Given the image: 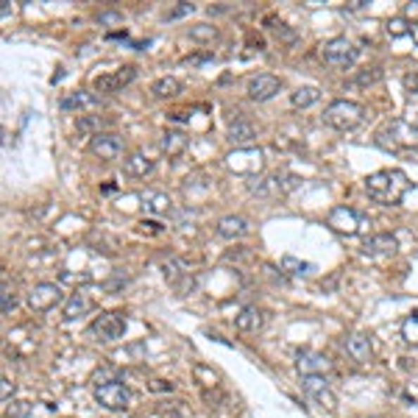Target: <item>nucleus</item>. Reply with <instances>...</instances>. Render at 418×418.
<instances>
[{
	"mask_svg": "<svg viewBox=\"0 0 418 418\" xmlns=\"http://www.w3.org/2000/svg\"><path fill=\"white\" fill-rule=\"evenodd\" d=\"M410 190V182L402 170H376L365 179V193L371 201L382 204V207H396L405 193Z\"/></svg>",
	"mask_w": 418,
	"mask_h": 418,
	"instance_id": "obj_1",
	"label": "nucleus"
},
{
	"mask_svg": "<svg viewBox=\"0 0 418 418\" xmlns=\"http://www.w3.org/2000/svg\"><path fill=\"white\" fill-rule=\"evenodd\" d=\"M376 142L391 151V153H407L418 148V126H413L410 120H402V118H393L379 134H376Z\"/></svg>",
	"mask_w": 418,
	"mask_h": 418,
	"instance_id": "obj_2",
	"label": "nucleus"
},
{
	"mask_svg": "<svg viewBox=\"0 0 418 418\" xmlns=\"http://www.w3.org/2000/svg\"><path fill=\"white\" fill-rule=\"evenodd\" d=\"M365 120V109L354 101H332L324 112V123L332 126L335 132H354L357 126H362Z\"/></svg>",
	"mask_w": 418,
	"mask_h": 418,
	"instance_id": "obj_3",
	"label": "nucleus"
},
{
	"mask_svg": "<svg viewBox=\"0 0 418 418\" xmlns=\"http://www.w3.org/2000/svg\"><path fill=\"white\" fill-rule=\"evenodd\" d=\"M95 402L112 413L129 410L132 407V391L120 382V379H106V382H95Z\"/></svg>",
	"mask_w": 418,
	"mask_h": 418,
	"instance_id": "obj_4",
	"label": "nucleus"
},
{
	"mask_svg": "<svg viewBox=\"0 0 418 418\" xmlns=\"http://www.w3.org/2000/svg\"><path fill=\"white\" fill-rule=\"evenodd\" d=\"M360 59V51L348 42L346 37H335L324 45V62L335 70H348L354 68V62Z\"/></svg>",
	"mask_w": 418,
	"mask_h": 418,
	"instance_id": "obj_5",
	"label": "nucleus"
},
{
	"mask_svg": "<svg viewBox=\"0 0 418 418\" xmlns=\"http://www.w3.org/2000/svg\"><path fill=\"white\" fill-rule=\"evenodd\" d=\"M338 234H346V237H354L362 232V226H368L365 215H360L357 209L351 207H335L329 212V220H327Z\"/></svg>",
	"mask_w": 418,
	"mask_h": 418,
	"instance_id": "obj_6",
	"label": "nucleus"
},
{
	"mask_svg": "<svg viewBox=\"0 0 418 418\" xmlns=\"http://www.w3.org/2000/svg\"><path fill=\"white\" fill-rule=\"evenodd\" d=\"M62 298H65V293H62L59 284H53V281H39V284H34L31 293H28V307H31L34 312H48V310H53Z\"/></svg>",
	"mask_w": 418,
	"mask_h": 418,
	"instance_id": "obj_7",
	"label": "nucleus"
},
{
	"mask_svg": "<svg viewBox=\"0 0 418 418\" xmlns=\"http://www.w3.org/2000/svg\"><path fill=\"white\" fill-rule=\"evenodd\" d=\"M298 176H293V173H274V176H265V179H260L257 184H251V190L257 193V196H262V198H271V196H287V193H293L296 187H298Z\"/></svg>",
	"mask_w": 418,
	"mask_h": 418,
	"instance_id": "obj_8",
	"label": "nucleus"
},
{
	"mask_svg": "<svg viewBox=\"0 0 418 418\" xmlns=\"http://www.w3.org/2000/svg\"><path fill=\"white\" fill-rule=\"evenodd\" d=\"M226 165L229 170L234 173H246V176H254L262 170V151L260 148H237L226 156Z\"/></svg>",
	"mask_w": 418,
	"mask_h": 418,
	"instance_id": "obj_9",
	"label": "nucleus"
},
{
	"mask_svg": "<svg viewBox=\"0 0 418 418\" xmlns=\"http://www.w3.org/2000/svg\"><path fill=\"white\" fill-rule=\"evenodd\" d=\"M126 332V315L123 312H101L92 321V335L98 341H118Z\"/></svg>",
	"mask_w": 418,
	"mask_h": 418,
	"instance_id": "obj_10",
	"label": "nucleus"
},
{
	"mask_svg": "<svg viewBox=\"0 0 418 418\" xmlns=\"http://www.w3.org/2000/svg\"><path fill=\"white\" fill-rule=\"evenodd\" d=\"M89 151L98 159L112 162V159H118L123 153V139L118 137V134H112V132H98V134H92V139H89Z\"/></svg>",
	"mask_w": 418,
	"mask_h": 418,
	"instance_id": "obj_11",
	"label": "nucleus"
},
{
	"mask_svg": "<svg viewBox=\"0 0 418 418\" xmlns=\"http://www.w3.org/2000/svg\"><path fill=\"white\" fill-rule=\"evenodd\" d=\"M279 89H281V81H279L277 75H271V72L254 75V78L248 81V87H246V92H248L251 101H271Z\"/></svg>",
	"mask_w": 418,
	"mask_h": 418,
	"instance_id": "obj_12",
	"label": "nucleus"
},
{
	"mask_svg": "<svg viewBox=\"0 0 418 418\" xmlns=\"http://www.w3.org/2000/svg\"><path fill=\"white\" fill-rule=\"evenodd\" d=\"M134 78H137V68H132V65L115 70V72H106V75H98L95 78V92H120Z\"/></svg>",
	"mask_w": 418,
	"mask_h": 418,
	"instance_id": "obj_13",
	"label": "nucleus"
},
{
	"mask_svg": "<svg viewBox=\"0 0 418 418\" xmlns=\"http://www.w3.org/2000/svg\"><path fill=\"white\" fill-rule=\"evenodd\" d=\"M296 365L304 376H324L329 368H332V360L321 351H298L296 357Z\"/></svg>",
	"mask_w": 418,
	"mask_h": 418,
	"instance_id": "obj_14",
	"label": "nucleus"
},
{
	"mask_svg": "<svg viewBox=\"0 0 418 418\" xmlns=\"http://www.w3.org/2000/svg\"><path fill=\"white\" fill-rule=\"evenodd\" d=\"M304 391H307V396H310V399H315L321 407L335 410L338 399L332 396V391H329V385H327V379H324V376H304Z\"/></svg>",
	"mask_w": 418,
	"mask_h": 418,
	"instance_id": "obj_15",
	"label": "nucleus"
},
{
	"mask_svg": "<svg viewBox=\"0 0 418 418\" xmlns=\"http://www.w3.org/2000/svg\"><path fill=\"white\" fill-rule=\"evenodd\" d=\"M396 248H399V243H396L393 234H374V237H368L362 243V254L365 257H393Z\"/></svg>",
	"mask_w": 418,
	"mask_h": 418,
	"instance_id": "obj_16",
	"label": "nucleus"
},
{
	"mask_svg": "<svg viewBox=\"0 0 418 418\" xmlns=\"http://www.w3.org/2000/svg\"><path fill=\"white\" fill-rule=\"evenodd\" d=\"M217 234L226 240H237V237L248 234V220L243 215H226L217 220Z\"/></svg>",
	"mask_w": 418,
	"mask_h": 418,
	"instance_id": "obj_17",
	"label": "nucleus"
},
{
	"mask_svg": "<svg viewBox=\"0 0 418 418\" xmlns=\"http://www.w3.org/2000/svg\"><path fill=\"white\" fill-rule=\"evenodd\" d=\"M262 324H265V312L260 307H243L237 312V318H234V327L240 332H260Z\"/></svg>",
	"mask_w": 418,
	"mask_h": 418,
	"instance_id": "obj_18",
	"label": "nucleus"
},
{
	"mask_svg": "<svg viewBox=\"0 0 418 418\" xmlns=\"http://www.w3.org/2000/svg\"><path fill=\"white\" fill-rule=\"evenodd\" d=\"M101 101L95 92L89 89H78V92H70L68 98H62V109L65 112H84V109H95Z\"/></svg>",
	"mask_w": 418,
	"mask_h": 418,
	"instance_id": "obj_19",
	"label": "nucleus"
},
{
	"mask_svg": "<svg viewBox=\"0 0 418 418\" xmlns=\"http://www.w3.org/2000/svg\"><path fill=\"white\" fill-rule=\"evenodd\" d=\"M187 145H190V139L184 132H176V129H167L162 137H159V148H162V153H167V156H182L184 151H187Z\"/></svg>",
	"mask_w": 418,
	"mask_h": 418,
	"instance_id": "obj_20",
	"label": "nucleus"
},
{
	"mask_svg": "<svg viewBox=\"0 0 418 418\" xmlns=\"http://www.w3.org/2000/svg\"><path fill=\"white\" fill-rule=\"evenodd\" d=\"M346 354L354 360V362H368V360H371V354H374L368 335H360V332L348 335L346 338Z\"/></svg>",
	"mask_w": 418,
	"mask_h": 418,
	"instance_id": "obj_21",
	"label": "nucleus"
},
{
	"mask_svg": "<svg viewBox=\"0 0 418 418\" xmlns=\"http://www.w3.org/2000/svg\"><path fill=\"white\" fill-rule=\"evenodd\" d=\"M151 170H153V159H148V156L139 153V151L123 159V173H126L129 179H145Z\"/></svg>",
	"mask_w": 418,
	"mask_h": 418,
	"instance_id": "obj_22",
	"label": "nucleus"
},
{
	"mask_svg": "<svg viewBox=\"0 0 418 418\" xmlns=\"http://www.w3.org/2000/svg\"><path fill=\"white\" fill-rule=\"evenodd\" d=\"M254 137H257V129H254L248 120H234V123L229 126V139H232L234 145H240V148H251Z\"/></svg>",
	"mask_w": 418,
	"mask_h": 418,
	"instance_id": "obj_23",
	"label": "nucleus"
},
{
	"mask_svg": "<svg viewBox=\"0 0 418 418\" xmlns=\"http://www.w3.org/2000/svg\"><path fill=\"white\" fill-rule=\"evenodd\" d=\"M139 201H142L145 212H151V215H165V212H170V198H167L165 193H159V190H145V193L139 196Z\"/></svg>",
	"mask_w": 418,
	"mask_h": 418,
	"instance_id": "obj_24",
	"label": "nucleus"
},
{
	"mask_svg": "<svg viewBox=\"0 0 418 418\" xmlns=\"http://www.w3.org/2000/svg\"><path fill=\"white\" fill-rule=\"evenodd\" d=\"M151 92H153L156 98H173V95H179V92H182V81H179V78H173V75L156 78V81L151 84Z\"/></svg>",
	"mask_w": 418,
	"mask_h": 418,
	"instance_id": "obj_25",
	"label": "nucleus"
},
{
	"mask_svg": "<svg viewBox=\"0 0 418 418\" xmlns=\"http://www.w3.org/2000/svg\"><path fill=\"white\" fill-rule=\"evenodd\" d=\"M318 98H321V89H318V87H298V89L290 95V103H293L296 109H307V106L318 103Z\"/></svg>",
	"mask_w": 418,
	"mask_h": 418,
	"instance_id": "obj_26",
	"label": "nucleus"
},
{
	"mask_svg": "<svg viewBox=\"0 0 418 418\" xmlns=\"http://www.w3.org/2000/svg\"><path fill=\"white\" fill-rule=\"evenodd\" d=\"M87 310H89V298H87L84 293H72L70 301L65 304V318H68V321H75V318L84 315Z\"/></svg>",
	"mask_w": 418,
	"mask_h": 418,
	"instance_id": "obj_27",
	"label": "nucleus"
},
{
	"mask_svg": "<svg viewBox=\"0 0 418 418\" xmlns=\"http://www.w3.org/2000/svg\"><path fill=\"white\" fill-rule=\"evenodd\" d=\"M402 338H405L410 346H418V312L405 318V324H402Z\"/></svg>",
	"mask_w": 418,
	"mask_h": 418,
	"instance_id": "obj_28",
	"label": "nucleus"
},
{
	"mask_svg": "<svg viewBox=\"0 0 418 418\" xmlns=\"http://www.w3.org/2000/svg\"><path fill=\"white\" fill-rule=\"evenodd\" d=\"M281 268H284L287 274H293V277H307V274L312 271L310 262H298L296 257H284V260H281Z\"/></svg>",
	"mask_w": 418,
	"mask_h": 418,
	"instance_id": "obj_29",
	"label": "nucleus"
},
{
	"mask_svg": "<svg viewBox=\"0 0 418 418\" xmlns=\"http://www.w3.org/2000/svg\"><path fill=\"white\" fill-rule=\"evenodd\" d=\"M407 28H410V23H407V20H402V17H396V20H391V23H388V34H391V37H402Z\"/></svg>",
	"mask_w": 418,
	"mask_h": 418,
	"instance_id": "obj_30",
	"label": "nucleus"
},
{
	"mask_svg": "<svg viewBox=\"0 0 418 418\" xmlns=\"http://www.w3.org/2000/svg\"><path fill=\"white\" fill-rule=\"evenodd\" d=\"M101 126V120H95V118H84V120H78V132L81 134H89V132H95ZM98 134V132H95Z\"/></svg>",
	"mask_w": 418,
	"mask_h": 418,
	"instance_id": "obj_31",
	"label": "nucleus"
},
{
	"mask_svg": "<svg viewBox=\"0 0 418 418\" xmlns=\"http://www.w3.org/2000/svg\"><path fill=\"white\" fill-rule=\"evenodd\" d=\"M14 304H17V298H14V293H11L8 287H3V315H8V312L14 310Z\"/></svg>",
	"mask_w": 418,
	"mask_h": 418,
	"instance_id": "obj_32",
	"label": "nucleus"
},
{
	"mask_svg": "<svg viewBox=\"0 0 418 418\" xmlns=\"http://www.w3.org/2000/svg\"><path fill=\"white\" fill-rule=\"evenodd\" d=\"M382 78V70L374 68L371 72H360V78H357V84H374V81H379Z\"/></svg>",
	"mask_w": 418,
	"mask_h": 418,
	"instance_id": "obj_33",
	"label": "nucleus"
},
{
	"mask_svg": "<svg viewBox=\"0 0 418 418\" xmlns=\"http://www.w3.org/2000/svg\"><path fill=\"white\" fill-rule=\"evenodd\" d=\"M101 23H103V25H120L123 17H120L118 11H103V14H101Z\"/></svg>",
	"mask_w": 418,
	"mask_h": 418,
	"instance_id": "obj_34",
	"label": "nucleus"
},
{
	"mask_svg": "<svg viewBox=\"0 0 418 418\" xmlns=\"http://www.w3.org/2000/svg\"><path fill=\"white\" fill-rule=\"evenodd\" d=\"M190 34H193L196 39H212V37H217V31H215L212 25H207V28H193Z\"/></svg>",
	"mask_w": 418,
	"mask_h": 418,
	"instance_id": "obj_35",
	"label": "nucleus"
},
{
	"mask_svg": "<svg viewBox=\"0 0 418 418\" xmlns=\"http://www.w3.org/2000/svg\"><path fill=\"white\" fill-rule=\"evenodd\" d=\"M405 89L407 92H418V72H407L405 75Z\"/></svg>",
	"mask_w": 418,
	"mask_h": 418,
	"instance_id": "obj_36",
	"label": "nucleus"
},
{
	"mask_svg": "<svg viewBox=\"0 0 418 418\" xmlns=\"http://www.w3.org/2000/svg\"><path fill=\"white\" fill-rule=\"evenodd\" d=\"M196 6L193 3H182V6H176L173 11H170V20H176V17H182V14H187V11H193Z\"/></svg>",
	"mask_w": 418,
	"mask_h": 418,
	"instance_id": "obj_37",
	"label": "nucleus"
},
{
	"mask_svg": "<svg viewBox=\"0 0 418 418\" xmlns=\"http://www.w3.org/2000/svg\"><path fill=\"white\" fill-rule=\"evenodd\" d=\"M11 393H14V382H8V379L3 376V393H0V396H3V402H8V396H11Z\"/></svg>",
	"mask_w": 418,
	"mask_h": 418,
	"instance_id": "obj_38",
	"label": "nucleus"
},
{
	"mask_svg": "<svg viewBox=\"0 0 418 418\" xmlns=\"http://www.w3.org/2000/svg\"><path fill=\"white\" fill-rule=\"evenodd\" d=\"M151 388H153V391H170V382H167V385H165V382H162V379H156V382H153V385H151Z\"/></svg>",
	"mask_w": 418,
	"mask_h": 418,
	"instance_id": "obj_39",
	"label": "nucleus"
},
{
	"mask_svg": "<svg viewBox=\"0 0 418 418\" xmlns=\"http://www.w3.org/2000/svg\"><path fill=\"white\" fill-rule=\"evenodd\" d=\"M407 34H410V37H413V39H416V42H418V23H410V28H407Z\"/></svg>",
	"mask_w": 418,
	"mask_h": 418,
	"instance_id": "obj_40",
	"label": "nucleus"
},
{
	"mask_svg": "<svg viewBox=\"0 0 418 418\" xmlns=\"http://www.w3.org/2000/svg\"><path fill=\"white\" fill-rule=\"evenodd\" d=\"M376 418H385V416H376Z\"/></svg>",
	"mask_w": 418,
	"mask_h": 418,
	"instance_id": "obj_41",
	"label": "nucleus"
}]
</instances>
